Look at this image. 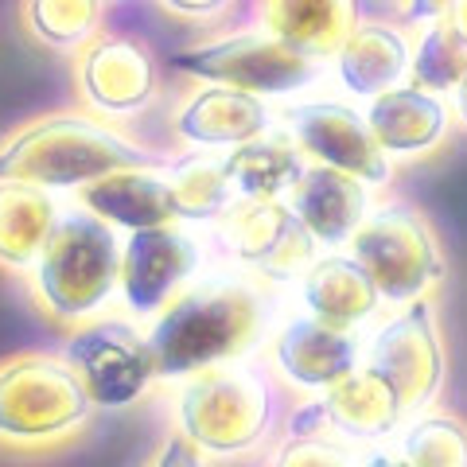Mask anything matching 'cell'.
I'll return each instance as SVG.
<instances>
[{
    "label": "cell",
    "mask_w": 467,
    "mask_h": 467,
    "mask_svg": "<svg viewBox=\"0 0 467 467\" xmlns=\"http://www.w3.org/2000/svg\"><path fill=\"white\" fill-rule=\"evenodd\" d=\"M276 288L250 273L226 265L202 273L149 327L156 382H183L226 362L254 358L276 327Z\"/></svg>",
    "instance_id": "obj_1"
},
{
    "label": "cell",
    "mask_w": 467,
    "mask_h": 467,
    "mask_svg": "<svg viewBox=\"0 0 467 467\" xmlns=\"http://www.w3.org/2000/svg\"><path fill=\"white\" fill-rule=\"evenodd\" d=\"M164 156L125 129H117L86 109L43 113L0 140V180L36 183L47 192H78L125 168H156Z\"/></svg>",
    "instance_id": "obj_2"
},
{
    "label": "cell",
    "mask_w": 467,
    "mask_h": 467,
    "mask_svg": "<svg viewBox=\"0 0 467 467\" xmlns=\"http://www.w3.org/2000/svg\"><path fill=\"white\" fill-rule=\"evenodd\" d=\"M171 413L175 432H183L202 460H245L281 425V386L257 358L226 362L183 378Z\"/></svg>",
    "instance_id": "obj_3"
},
{
    "label": "cell",
    "mask_w": 467,
    "mask_h": 467,
    "mask_svg": "<svg viewBox=\"0 0 467 467\" xmlns=\"http://www.w3.org/2000/svg\"><path fill=\"white\" fill-rule=\"evenodd\" d=\"M121 230L101 223L98 214L67 207L32 265L36 308L63 327L101 316L121 281Z\"/></svg>",
    "instance_id": "obj_4"
},
{
    "label": "cell",
    "mask_w": 467,
    "mask_h": 467,
    "mask_svg": "<svg viewBox=\"0 0 467 467\" xmlns=\"http://www.w3.org/2000/svg\"><path fill=\"white\" fill-rule=\"evenodd\" d=\"M98 405L63 355H12L0 362V444L51 451L94 425Z\"/></svg>",
    "instance_id": "obj_5"
},
{
    "label": "cell",
    "mask_w": 467,
    "mask_h": 467,
    "mask_svg": "<svg viewBox=\"0 0 467 467\" xmlns=\"http://www.w3.org/2000/svg\"><path fill=\"white\" fill-rule=\"evenodd\" d=\"M350 257L370 273L378 296L393 308L425 300L448 276L444 245L436 238L429 214L409 199H382L362 218L355 238L347 242Z\"/></svg>",
    "instance_id": "obj_6"
},
{
    "label": "cell",
    "mask_w": 467,
    "mask_h": 467,
    "mask_svg": "<svg viewBox=\"0 0 467 467\" xmlns=\"http://www.w3.org/2000/svg\"><path fill=\"white\" fill-rule=\"evenodd\" d=\"M175 67L195 82L234 86V90L257 94L265 101L304 94L327 75L324 58L269 36L265 27H257V24L175 51Z\"/></svg>",
    "instance_id": "obj_7"
},
{
    "label": "cell",
    "mask_w": 467,
    "mask_h": 467,
    "mask_svg": "<svg viewBox=\"0 0 467 467\" xmlns=\"http://www.w3.org/2000/svg\"><path fill=\"white\" fill-rule=\"evenodd\" d=\"M362 367L389 382L405 420L436 409L448 382V350L436 300L425 296L398 304V312H389L370 339H362Z\"/></svg>",
    "instance_id": "obj_8"
},
{
    "label": "cell",
    "mask_w": 467,
    "mask_h": 467,
    "mask_svg": "<svg viewBox=\"0 0 467 467\" xmlns=\"http://www.w3.org/2000/svg\"><path fill=\"white\" fill-rule=\"evenodd\" d=\"M63 362L78 374L82 389L98 409H129L156 386V358L149 331L125 316H94L70 327Z\"/></svg>",
    "instance_id": "obj_9"
},
{
    "label": "cell",
    "mask_w": 467,
    "mask_h": 467,
    "mask_svg": "<svg viewBox=\"0 0 467 467\" xmlns=\"http://www.w3.org/2000/svg\"><path fill=\"white\" fill-rule=\"evenodd\" d=\"M211 238L226 269L250 273L273 288L300 281V273L319 257V245L285 199H238L218 223H211Z\"/></svg>",
    "instance_id": "obj_10"
},
{
    "label": "cell",
    "mask_w": 467,
    "mask_h": 467,
    "mask_svg": "<svg viewBox=\"0 0 467 467\" xmlns=\"http://www.w3.org/2000/svg\"><path fill=\"white\" fill-rule=\"evenodd\" d=\"M276 125L296 140V149L312 160V164L335 168L343 175H355L370 192H382L393 183V164L389 156L378 149V140L367 125L355 101L343 98H304L281 106Z\"/></svg>",
    "instance_id": "obj_11"
},
{
    "label": "cell",
    "mask_w": 467,
    "mask_h": 467,
    "mask_svg": "<svg viewBox=\"0 0 467 467\" xmlns=\"http://www.w3.org/2000/svg\"><path fill=\"white\" fill-rule=\"evenodd\" d=\"M202 265H207V242L195 226L171 223L125 234L117 296L129 319H156L183 288L199 281Z\"/></svg>",
    "instance_id": "obj_12"
},
{
    "label": "cell",
    "mask_w": 467,
    "mask_h": 467,
    "mask_svg": "<svg viewBox=\"0 0 467 467\" xmlns=\"http://www.w3.org/2000/svg\"><path fill=\"white\" fill-rule=\"evenodd\" d=\"M75 90L90 117L133 121L149 113L160 90V67L144 39L106 32L94 36L75 58Z\"/></svg>",
    "instance_id": "obj_13"
},
{
    "label": "cell",
    "mask_w": 467,
    "mask_h": 467,
    "mask_svg": "<svg viewBox=\"0 0 467 467\" xmlns=\"http://www.w3.org/2000/svg\"><path fill=\"white\" fill-rule=\"evenodd\" d=\"M405 425L401 401L389 389L386 378H378L370 367L350 370L343 382L327 386L324 393L304 401L296 413L288 417V436H339L350 448L367 451L398 436Z\"/></svg>",
    "instance_id": "obj_14"
},
{
    "label": "cell",
    "mask_w": 467,
    "mask_h": 467,
    "mask_svg": "<svg viewBox=\"0 0 467 467\" xmlns=\"http://www.w3.org/2000/svg\"><path fill=\"white\" fill-rule=\"evenodd\" d=\"M269 362L273 374L285 386L308 393H324L327 386L343 382L350 370L362 367V335L358 331H339L319 319L292 312L269 335Z\"/></svg>",
    "instance_id": "obj_15"
},
{
    "label": "cell",
    "mask_w": 467,
    "mask_h": 467,
    "mask_svg": "<svg viewBox=\"0 0 467 467\" xmlns=\"http://www.w3.org/2000/svg\"><path fill=\"white\" fill-rule=\"evenodd\" d=\"M367 125L382 149L401 164H413V160H429L448 144V137L456 133V113H451V101L441 94H429L413 82H401L393 90L378 94L367 101Z\"/></svg>",
    "instance_id": "obj_16"
},
{
    "label": "cell",
    "mask_w": 467,
    "mask_h": 467,
    "mask_svg": "<svg viewBox=\"0 0 467 467\" xmlns=\"http://www.w3.org/2000/svg\"><path fill=\"white\" fill-rule=\"evenodd\" d=\"M269 129H276V113L265 98L211 82L192 90L171 113L175 140L192 152H230Z\"/></svg>",
    "instance_id": "obj_17"
},
{
    "label": "cell",
    "mask_w": 467,
    "mask_h": 467,
    "mask_svg": "<svg viewBox=\"0 0 467 467\" xmlns=\"http://www.w3.org/2000/svg\"><path fill=\"white\" fill-rule=\"evenodd\" d=\"M409 58H413V32L405 24L362 16L327 67L343 94L370 101L409 82Z\"/></svg>",
    "instance_id": "obj_18"
},
{
    "label": "cell",
    "mask_w": 467,
    "mask_h": 467,
    "mask_svg": "<svg viewBox=\"0 0 467 467\" xmlns=\"http://www.w3.org/2000/svg\"><path fill=\"white\" fill-rule=\"evenodd\" d=\"M285 202L300 218V226L312 234L319 250H343L362 226V218L370 214L374 192L367 183H358L355 175H343L308 160V168L285 195Z\"/></svg>",
    "instance_id": "obj_19"
},
{
    "label": "cell",
    "mask_w": 467,
    "mask_h": 467,
    "mask_svg": "<svg viewBox=\"0 0 467 467\" xmlns=\"http://www.w3.org/2000/svg\"><path fill=\"white\" fill-rule=\"evenodd\" d=\"M75 202L82 211L98 214L101 223H109L113 230H121V234L180 223L171 180H168V164L113 171V175H106V180H94V183L78 187Z\"/></svg>",
    "instance_id": "obj_20"
},
{
    "label": "cell",
    "mask_w": 467,
    "mask_h": 467,
    "mask_svg": "<svg viewBox=\"0 0 467 467\" xmlns=\"http://www.w3.org/2000/svg\"><path fill=\"white\" fill-rule=\"evenodd\" d=\"M300 312L339 331H362L382 312L370 273L350 254H319L296 281Z\"/></svg>",
    "instance_id": "obj_21"
},
{
    "label": "cell",
    "mask_w": 467,
    "mask_h": 467,
    "mask_svg": "<svg viewBox=\"0 0 467 467\" xmlns=\"http://www.w3.org/2000/svg\"><path fill=\"white\" fill-rule=\"evenodd\" d=\"M257 27L331 63L362 20V0H257Z\"/></svg>",
    "instance_id": "obj_22"
},
{
    "label": "cell",
    "mask_w": 467,
    "mask_h": 467,
    "mask_svg": "<svg viewBox=\"0 0 467 467\" xmlns=\"http://www.w3.org/2000/svg\"><path fill=\"white\" fill-rule=\"evenodd\" d=\"M223 168L234 183V195L250 202H265V199H285L296 187L304 168H308V156L276 125L269 133L230 149L223 156Z\"/></svg>",
    "instance_id": "obj_23"
},
{
    "label": "cell",
    "mask_w": 467,
    "mask_h": 467,
    "mask_svg": "<svg viewBox=\"0 0 467 467\" xmlns=\"http://www.w3.org/2000/svg\"><path fill=\"white\" fill-rule=\"evenodd\" d=\"M55 192L20 180H0V269H32L58 223Z\"/></svg>",
    "instance_id": "obj_24"
},
{
    "label": "cell",
    "mask_w": 467,
    "mask_h": 467,
    "mask_svg": "<svg viewBox=\"0 0 467 467\" xmlns=\"http://www.w3.org/2000/svg\"><path fill=\"white\" fill-rule=\"evenodd\" d=\"M168 180L183 226H211L238 202L223 156L214 152H187L180 160H168Z\"/></svg>",
    "instance_id": "obj_25"
},
{
    "label": "cell",
    "mask_w": 467,
    "mask_h": 467,
    "mask_svg": "<svg viewBox=\"0 0 467 467\" xmlns=\"http://www.w3.org/2000/svg\"><path fill=\"white\" fill-rule=\"evenodd\" d=\"M106 0H24V27L51 51H82L98 36Z\"/></svg>",
    "instance_id": "obj_26"
},
{
    "label": "cell",
    "mask_w": 467,
    "mask_h": 467,
    "mask_svg": "<svg viewBox=\"0 0 467 467\" xmlns=\"http://www.w3.org/2000/svg\"><path fill=\"white\" fill-rule=\"evenodd\" d=\"M398 451L413 467H467V420L441 409L409 417L398 429Z\"/></svg>",
    "instance_id": "obj_27"
},
{
    "label": "cell",
    "mask_w": 467,
    "mask_h": 467,
    "mask_svg": "<svg viewBox=\"0 0 467 467\" xmlns=\"http://www.w3.org/2000/svg\"><path fill=\"white\" fill-rule=\"evenodd\" d=\"M413 58H409V82L429 94L451 98V90L467 78V47L444 20L413 27Z\"/></svg>",
    "instance_id": "obj_28"
},
{
    "label": "cell",
    "mask_w": 467,
    "mask_h": 467,
    "mask_svg": "<svg viewBox=\"0 0 467 467\" xmlns=\"http://www.w3.org/2000/svg\"><path fill=\"white\" fill-rule=\"evenodd\" d=\"M358 448H350L339 436L316 432V436H285L273 451L269 467H358Z\"/></svg>",
    "instance_id": "obj_29"
},
{
    "label": "cell",
    "mask_w": 467,
    "mask_h": 467,
    "mask_svg": "<svg viewBox=\"0 0 467 467\" xmlns=\"http://www.w3.org/2000/svg\"><path fill=\"white\" fill-rule=\"evenodd\" d=\"M144 467H207V460L199 456V448L187 441L183 432H168L164 441H160V448L152 451L149 460H144Z\"/></svg>",
    "instance_id": "obj_30"
},
{
    "label": "cell",
    "mask_w": 467,
    "mask_h": 467,
    "mask_svg": "<svg viewBox=\"0 0 467 467\" xmlns=\"http://www.w3.org/2000/svg\"><path fill=\"white\" fill-rule=\"evenodd\" d=\"M164 12H171L175 20L187 24H211L230 8V0H156Z\"/></svg>",
    "instance_id": "obj_31"
},
{
    "label": "cell",
    "mask_w": 467,
    "mask_h": 467,
    "mask_svg": "<svg viewBox=\"0 0 467 467\" xmlns=\"http://www.w3.org/2000/svg\"><path fill=\"white\" fill-rule=\"evenodd\" d=\"M448 5L451 0H398V24H405L409 32H413V27L441 20Z\"/></svg>",
    "instance_id": "obj_32"
},
{
    "label": "cell",
    "mask_w": 467,
    "mask_h": 467,
    "mask_svg": "<svg viewBox=\"0 0 467 467\" xmlns=\"http://www.w3.org/2000/svg\"><path fill=\"white\" fill-rule=\"evenodd\" d=\"M358 467H413L398 448H389V444H378V448H367L358 456Z\"/></svg>",
    "instance_id": "obj_33"
},
{
    "label": "cell",
    "mask_w": 467,
    "mask_h": 467,
    "mask_svg": "<svg viewBox=\"0 0 467 467\" xmlns=\"http://www.w3.org/2000/svg\"><path fill=\"white\" fill-rule=\"evenodd\" d=\"M451 32H456V39L467 47V0H451V5L444 8V16H441Z\"/></svg>",
    "instance_id": "obj_34"
},
{
    "label": "cell",
    "mask_w": 467,
    "mask_h": 467,
    "mask_svg": "<svg viewBox=\"0 0 467 467\" xmlns=\"http://www.w3.org/2000/svg\"><path fill=\"white\" fill-rule=\"evenodd\" d=\"M451 113H456V129H463L467 133V78L456 86V90H451Z\"/></svg>",
    "instance_id": "obj_35"
}]
</instances>
